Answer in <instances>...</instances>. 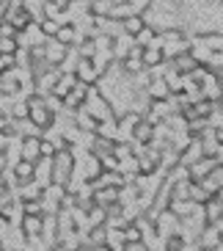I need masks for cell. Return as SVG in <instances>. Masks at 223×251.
I'll list each match as a JSON object with an SVG mask.
<instances>
[{"instance_id":"277c9868","label":"cell","mask_w":223,"mask_h":251,"mask_svg":"<svg viewBox=\"0 0 223 251\" xmlns=\"http://www.w3.org/2000/svg\"><path fill=\"white\" fill-rule=\"evenodd\" d=\"M42 52H45V64L47 67H61V61L67 58L69 47H64L61 42H55V39H47L45 45H42Z\"/></svg>"},{"instance_id":"44dd1931","label":"cell","mask_w":223,"mask_h":251,"mask_svg":"<svg viewBox=\"0 0 223 251\" xmlns=\"http://www.w3.org/2000/svg\"><path fill=\"white\" fill-rule=\"evenodd\" d=\"M105 224H97V226L91 229L89 232V240H91V246H94V249H97V246H105Z\"/></svg>"},{"instance_id":"30bf717a","label":"cell","mask_w":223,"mask_h":251,"mask_svg":"<svg viewBox=\"0 0 223 251\" xmlns=\"http://www.w3.org/2000/svg\"><path fill=\"white\" fill-rule=\"evenodd\" d=\"M91 201L108 210V207H113L119 201V188H97V191L91 193Z\"/></svg>"},{"instance_id":"6da1fadb","label":"cell","mask_w":223,"mask_h":251,"mask_svg":"<svg viewBox=\"0 0 223 251\" xmlns=\"http://www.w3.org/2000/svg\"><path fill=\"white\" fill-rule=\"evenodd\" d=\"M25 105H28V122L30 125H36L42 133L50 130V127H55V113L47 108L45 97L30 94V97H25Z\"/></svg>"},{"instance_id":"83f0119b","label":"cell","mask_w":223,"mask_h":251,"mask_svg":"<svg viewBox=\"0 0 223 251\" xmlns=\"http://www.w3.org/2000/svg\"><path fill=\"white\" fill-rule=\"evenodd\" d=\"M89 251H111V249H105V246H97V249H89Z\"/></svg>"},{"instance_id":"7a4b0ae2","label":"cell","mask_w":223,"mask_h":251,"mask_svg":"<svg viewBox=\"0 0 223 251\" xmlns=\"http://www.w3.org/2000/svg\"><path fill=\"white\" fill-rule=\"evenodd\" d=\"M72 171H74V152L69 147L52 155V182L67 185L69 177H72Z\"/></svg>"},{"instance_id":"603a6c76","label":"cell","mask_w":223,"mask_h":251,"mask_svg":"<svg viewBox=\"0 0 223 251\" xmlns=\"http://www.w3.org/2000/svg\"><path fill=\"white\" fill-rule=\"evenodd\" d=\"M58 28L61 25L55 23V20H42V23H39V30L45 33V39H52L55 33H58Z\"/></svg>"},{"instance_id":"ffe728a7","label":"cell","mask_w":223,"mask_h":251,"mask_svg":"<svg viewBox=\"0 0 223 251\" xmlns=\"http://www.w3.org/2000/svg\"><path fill=\"white\" fill-rule=\"evenodd\" d=\"M155 33H157V30L146 25V28H143L141 33H135V36H133L135 47H149V45H152V39H155Z\"/></svg>"},{"instance_id":"ba28073f","label":"cell","mask_w":223,"mask_h":251,"mask_svg":"<svg viewBox=\"0 0 223 251\" xmlns=\"http://www.w3.org/2000/svg\"><path fill=\"white\" fill-rule=\"evenodd\" d=\"M141 119H143L141 113H130V116L119 119V122H116V141H121V138L133 141V130H135V125H138Z\"/></svg>"},{"instance_id":"cb8c5ba5","label":"cell","mask_w":223,"mask_h":251,"mask_svg":"<svg viewBox=\"0 0 223 251\" xmlns=\"http://www.w3.org/2000/svg\"><path fill=\"white\" fill-rule=\"evenodd\" d=\"M17 50H20V45H17V36H11V39H3V36H0V52L14 55Z\"/></svg>"},{"instance_id":"f546056e","label":"cell","mask_w":223,"mask_h":251,"mask_svg":"<svg viewBox=\"0 0 223 251\" xmlns=\"http://www.w3.org/2000/svg\"><path fill=\"white\" fill-rule=\"evenodd\" d=\"M201 251H212V249H201Z\"/></svg>"},{"instance_id":"9c48e42d","label":"cell","mask_w":223,"mask_h":251,"mask_svg":"<svg viewBox=\"0 0 223 251\" xmlns=\"http://www.w3.org/2000/svg\"><path fill=\"white\" fill-rule=\"evenodd\" d=\"M146 94L149 100H155V102H163V100H171V89H168V83L163 77H155V80H149L146 86Z\"/></svg>"},{"instance_id":"9a60e30c","label":"cell","mask_w":223,"mask_h":251,"mask_svg":"<svg viewBox=\"0 0 223 251\" xmlns=\"http://www.w3.org/2000/svg\"><path fill=\"white\" fill-rule=\"evenodd\" d=\"M141 61H143V69H157L165 61V55H163V50H157V47H143Z\"/></svg>"},{"instance_id":"4fadbf2b","label":"cell","mask_w":223,"mask_h":251,"mask_svg":"<svg viewBox=\"0 0 223 251\" xmlns=\"http://www.w3.org/2000/svg\"><path fill=\"white\" fill-rule=\"evenodd\" d=\"M152 138H155V125H149L146 119H141V122L135 125V130H133V141L141 144V147H149Z\"/></svg>"},{"instance_id":"8fae6325","label":"cell","mask_w":223,"mask_h":251,"mask_svg":"<svg viewBox=\"0 0 223 251\" xmlns=\"http://www.w3.org/2000/svg\"><path fill=\"white\" fill-rule=\"evenodd\" d=\"M42 226H45V215H22V221H20V229H22L25 237L42 235Z\"/></svg>"},{"instance_id":"5b68a950","label":"cell","mask_w":223,"mask_h":251,"mask_svg":"<svg viewBox=\"0 0 223 251\" xmlns=\"http://www.w3.org/2000/svg\"><path fill=\"white\" fill-rule=\"evenodd\" d=\"M74 77H77L80 83H86V86H94L102 75L97 72V67H94V61L91 58H80L77 61V67H74Z\"/></svg>"},{"instance_id":"8992f818","label":"cell","mask_w":223,"mask_h":251,"mask_svg":"<svg viewBox=\"0 0 223 251\" xmlns=\"http://www.w3.org/2000/svg\"><path fill=\"white\" fill-rule=\"evenodd\" d=\"M39 141H42V135H25V138H20V160H28V163L39 160Z\"/></svg>"},{"instance_id":"7402d4cb","label":"cell","mask_w":223,"mask_h":251,"mask_svg":"<svg viewBox=\"0 0 223 251\" xmlns=\"http://www.w3.org/2000/svg\"><path fill=\"white\" fill-rule=\"evenodd\" d=\"M127 6H130V14L143 17L149 11V6H152V0H127Z\"/></svg>"},{"instance_id":"5bb4252c","label":"cell","mask_w":223,"mask_h":251,"mask_svg":"<svg viewBox=\"0 0 223 251\" xmlns=\"http://www.w3.org/2000/svg\"><path fill=\"white\" fill-rule=\"evenodd\" d=\"M196 67H199V64H196V58L190 55V52H182V55L171 58V69H174V72H179V75H190Z\"/></svg>"},{"instance_id":"3957f363","label":"cell","mask_w":223,"mask_h":251,"mask_svg":"<svg viewBox=\"0 0 223 251\" xmlns=\"http://www.w3.org/2000/svg\"><path fill=\"white\" fill-rule=\"evenodd\" d=\"M83 108L91 113V116L97 119V122H105V119H113L111 116V105L105 102V97H99V91L91 86V91L86 94V100H83Z\"/></svg>"},{"instance_id":"4316f807","label":"cell","mask_w":223,"mask_h":251,"mask_svg":"<svg viewBox=\"0 0 223 251\" xmlns=\"http://www.w3.org/2000/svg\"><path fill=\"white\" fill-rule=\"evenodd\" d=\"M212 226H215V229H218V235H221V237H223V218H218V221H215V224H212Z\"/></svg>"},{"instance_id":"ac0fdd59","label":"cell","mask_w":223,"mask_h":251,"mask_svg":"<svg viewBox=\"0 0 223 251\" xmlns=\"http://www.w3.org/2000/svg\"><path fill=\"white\" fill-rule=\"evenodd\" d=\"M11 171H14V177H17V185L33 182V163H28V160H17L14 166H11Z\"/></svg>"},{"instance_id":"f1b7e54d","label":"cell","mask_w":223,"mask_h":251,"mask_svg":"<svg viewBox=\"0 0 223 251\" xmlns=\"http://www.w3.org/2000/svg\"><path fill=\"white\" fill-rule=\"evenodd\" d=\"M72 251H89V249H83V246H77V249H72Z\"/></svg>"},{"instance_id":"52a82bcc","label":"cell","mask_w":223,"mask_h":251,"mask_svg":"<svg viewBox=\"0 0 223 251\" xmlns=\"http://www.w3.org/2000/svg\"><path fill=\"white\" fill-rule=\"evenodd\" d=\"M141 52H143V47H130V52H127L124 58H121V67H124V72L127 75H138V72H143V61H141Z\"/></svg>"},{"instance_id":"7c38bea8","label":"cell","mask_w":223,"mask_h":251,"mask_svg":"<svg viewBox=\"0 0 223 251\" xmlns=\"http://www.w3.org/2000/svg\"><path fill=\"white\" fill-rule=\"evenodd\" d=\"M55 42H61V45L64 47H72V45H77V42H80V33H77V25H72V23H67V25H61L58 28V33H55Z\"/></svg>"},{"instance_id":"484cf974","label":"cell","mask_w":223,"mask_h":251,"mask_svg":"<svg viewBox=\"0 0 223 251\" xmlns=\"http://www.w3.org/2000/svg\"><path fill=\"white\" fill-rule=\"evenodd\" d=\"M0 36H3V39H11V36H17V30L11 28V23H6V20H0Z\"/></svg>"},{"instance_id":"d4e9b609","label":"cell","mask_w":223,"mask_h":251,"mask_svg":"<svg viewBox=\"0 0 223 251\" xmlns=\"http://www.w3.org/2000/svg\"><path fill=\"white\" fill-rule=\"evenodd\" d=\"M185 237H179V235H171V237H165V249L168 251H182L185 249Z\"/></svg>"},{"instance_id":"d6986e66","label":"cell","mask_w":223,"mask_h":251,"mask_svg":"<svg viewBox=\"0 0 223 251\" xmlns=\"http://www.w3.org/2000/svg\"><path fill=\"white\" fill-rule=\"evenodd\" d=\"M218 243H223V237L218 235V229L212 224H207L204 232H201V249H215Z\"/></svg>"},{"instance_id":"e0dca14e","label":"cell","mask_w":223,"mask_h":251,"mask_svg":"<svg viewBox=\"0 0 223 251\" xmlns=\"http://www.w3.org/2000/svg\"><path fill=\"white\" fill-rule=\"evenodd\" d=\"M143 28H146V14L143 17L133 14V17H127V20H121V33H127V36H135V33H141Z\"/></svg>"},{"instance_id":"2e32d148","label":"cell","mask_w":223,"mask_h":251,"mask_svg":"<svg viewBox=\"0 0 223 251\" xmlns=\"http://www.w3.org/2000/svg\"><path fill=\"white\" fill-rule=\"evenodd\" d=\"M218 218H223V201L218 196H212L209 201H204V221L215 224Z\"/></svg>"}]
</instances>
